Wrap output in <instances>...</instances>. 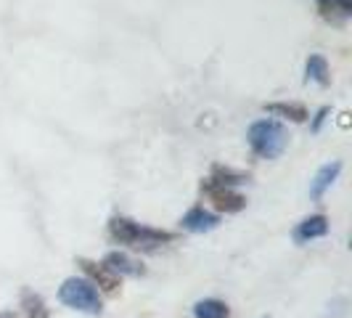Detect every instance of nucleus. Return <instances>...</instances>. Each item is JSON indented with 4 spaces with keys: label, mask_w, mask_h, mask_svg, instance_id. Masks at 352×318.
Wrapping results in <instances>:
<instances>
[{
    "label": "nucleus",
    "mask_w": 352,
    "mask_h": 318,
    "mask_svg": "<svg viewBox=\"0 0 352 318\" xmlns=\"http://www.w3.org/2000/svg\"><path fill=\"white\" fill-rule=\"evenodd\" d=\"M305 72H307V80H313V83H318V85H329V74H331V70H329V61L323 59V56H318V53H313L310 59H307V64H305Z\"/></svg>",
    "instance_id": "nucleus-14"
},
{
    "label": "nucleus",
    "mask_w": 352,
    "mask_h": 318,
    "mask_svg": "<svg viewBox=\"0 0 352 318\" xmlns=\"http://www.w3.org/2000/svg\"><path fill=\"white\" fill-rule=\"evenodd\" d=\"M326 233H329V218L326 215H310L302 223H297V229H294L292 236H294L297 244H307L313 239H323Z\"/></svg>",
    "instance_id": "nucleus-8"
},
{
    "label": "nucleus",
    "mask_w": 352,
    "mask_h": 318,
    "mask_svg": "<svg viewBox=\"0 0 352 318\" xmlns=\"http://www.w3.org/2000/svg\"><path fill=\"white\" fill-rule=\"evenodd\" d=\"M263 318H267V316H263Z\"/></svg>",
    "instance_id": "nucleus-17"
},
{
    "label": "nucleus",
    "mask_w": 352,
    "mask_h": 318,
    "mask_svg": "<svg viewBox=\"0 0 352 318\" xmlns=\"http://www.w3.org/2000/svg\"><path fill=\"white\" fill-rule=\"evenodd\" d=\"M21 310L27 318H51V308L32 289H21Z\"/></svg>",
    "instance_id": "nucleus-11"
},
{
    "label": "nucleus",
    "mask_w": 352,
    "mask_h": 318,
    "mask_svg": "<svg viewBox=\"0 0 352 318\" xmlns=\"http://www.w3.org/2000/svg\"><path fill=\"white\" fill-rule=\"evenodd\" d=\"M101 263L114 273V276H143L146 273V268H143L141 260H135L133 255H127L122 249H111V252H106V257Z\"/></svg>",
    "instance_id": "nucleus-6"
},
{
    "label": "nucleus",
    "mask_w": 352,
    "mask_h": 318,
    "mask_svg": "<svg viewBox=\"0 0 352 318\" xmlns=\"http://www.w3.org/2000/svg\"><path fill=\"white\" fill-rule=\"evenodd\" d=\"M212 183H217V186H228V189H236V186H241V183H247L249 176L247 173H241V170H233L228 165H212L210 170V178Z\"/></svg>",
    "instance_id": "nucleus-10"
},
{
    "label": "nucleus",
    "mask_w": 352,
    "mask_h": 318,
    "mask_svg": "<svg viewBox=\"0 0 352 318\" xmlns=\"http://www.w3.org/2000/svg\"><path fill=\"white\" fill-rule=\"evenodd\" d=\"M217 226H220V215L204 210L201 204L191 207L180 218V229L188 231V233H207V231H214Z\"/></svg>",
    "instance_id": "nucleus-7"
},
{
    "label": "nucleus",
    "mask_w": 352,
    "mask_h": 318,
    "mask_svg": "<svg viewBox=\"0 0 352 318\" xmlns=\"http://www.w3.org/2000/svg\"><path fill=\"white\" fill-rule=\"evenodd\" d=\"M77 265H80V271L85 273V279H88L98 292H106V295H117V292H120L122 279L114 276L104 263H96V260H90V257H77Z\"/></svg>",
    "instance_id": "nucleus-5"
},
{
    "label": "nucleus",
    "mask_w": 352,
    "mask_h": 318,
    "mask_svg": "<svg viewBox=\"0 0 352 318\" xmlns=\"http://www.w3.org/2000/svg\"><path fill=\"white\" fill-rule=\"evenodd\" d=\"M230 308L228 302L217 300V297H204L194 305V318H228Z\"/></svg>",
    "instance_id": "nucleus-12"
},
{
    "label": "nucleus",
    "mask_w": 352,
    "mask_h": 318,
    "mask_svg": "<svg viewBox=\"0 0 352 318\" xmlns=\"http://www.w3.org/2000/svg\"><path fill=\"white\" fill-rule=\"evenodd\" d=\"M270 114H281V117H286V120H292V123H305L310 114H307V109L302 104H294V101H278V104H267L265 106Z\"/></svg>",
    "instance_id": "nucleus-15"
},
{
    "label": "nucleus",
    "mask_w": 352,
    "mask_h": 318,
    "mask_svg": "<svg viewBox=\"0 0 352 318\" xmlns=\"http://www.w3.org/2000/svg\"><path fill=\"white\" fill-rule=\"evenodd\" d=\"M109 239L114 244H122V247L154 252V249L164 247V244H173L175 233L164 229H154V226H141L138 220L124 218V215H114L109 220Z\"/></svg>",
    "instance_id": "nucleus-1"
},
{
    "label": "nucleus",
    "mask_w": 352,
    "mask_h": 318,
    "mask_svg": "<svg viewBox=\"0 0 352 318\" xmlns=\"http://www.w3.org/2000/svg\"><path fill=\"white\" fill-rule=\"evenodd\" d=\"M201 194L207 196L214 207V215L217 212H226V215H236L247 207V196L236 189H228V186H217L212 180H204L201 183Z\"/></svg>",
    "instance_id": "nucleus-4"
},
{
    "label": "nucleus",
    "mask_w": 352,
    "mask_h": 318,
    "mask_svg": "<svg viewBox=\"0 0 352 318\" xmlns=\"http://www.w3.org/2000/svg\"><path fill=\"white\" fill-rule=\"evenodd\" d=\"M247 138L252 151L260 159H278L283 154V149H286V143H289L283 125L278 120H267V117L252 123Z\"/></svg>",
    "instance_id": "nucleus-3"
},
{
    "label": "nucleus",
    "mask_w": 352,
    "mask_h": 318,
    "mask_svg": "<svg viewBox=\"0 0 352 318\" xmlns=\"http://www.w3.org/2000/svg\"><path fill=\"white\" fill-rule=\"evenodd\" d=\"M58 300H61V305H67L77 313H88V316L104 313V297L85 276H69L58 286Z\"/></svg>",
    "instance_id": "nucleus-2"
},
{
    "label": "nucleus",
    "mask_w": 352,
    "mask_h": 318,
    "mask_svg": "<svg viewBox=\"0 0 352 318\" xmlns=\"http://www.w3.org/2000/svg\"><path fill=\"white\" fill-rule=\"evenodd\" d=\"M329 117V109H320L316 114V120H313V130H320V125H323V120Z\"/></svg>",
    "instance_id": "nucleus-16"
},
{
    "label": "nucleus",
    "mask_w": 352,
    "mask_h": 318,
    "mask_svg": "<svg viewBox=\"0 0 352 318\" xmlns=\"http://www.w3.org/2000/svg\"><path fill=\"white\" fill-rule=\"evenodd\" d=\"M339 173H342V162H329V165H323V167L316 173V178L310 180V199L320 202L323 194L336 183Z\"/></svg>",
    "instance_id": "nucleus-9"
},
{
    "label": "nucleus",
    "mask_w": 352,
    "mask_h": 318,
    "mask_svg": "<svg viewBox=\"0 0 352 318\" xmlns=\"http://www.w3.org/2000/svg\"><path fill=\"white\" fill-rule=\"evenodd\" d=\"M318 6H320L323 19L334 21V24H342L352 14V0H318Z\"/></svg>",
    "instance_id": "nucleus-13"
}]
</instances>
